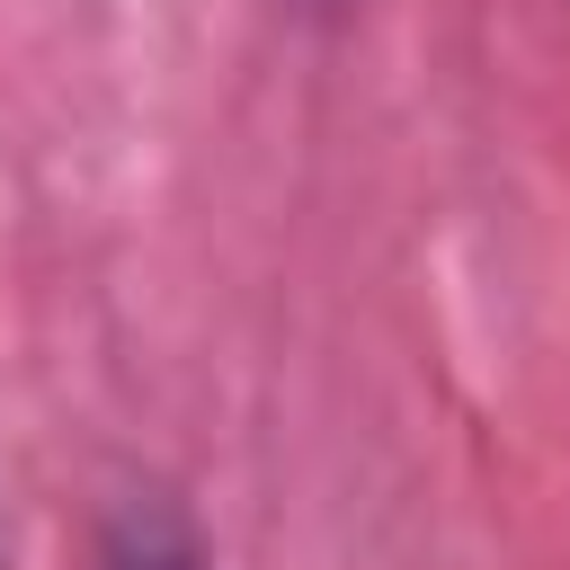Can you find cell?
<instances>
[{
	"label": "cell",
	"instance_id": "6da1fadb",
	"mask_svg": "<svg viewBox=\"0 0 570 570\" xmlns=\"http://www.w3.org/2000/svg\"><path fill=\"white\" fill-rule=\"evenodd\" d=\"M98 570H214L196 517L169 490H125L98 525Z\"/></svg>",
	"mask_w": 570,
	"mask_h": 570
},
{
	"label": "cell",
	"instance_id": "7a4b0ae2",
	"mask_svg": "<svg viewBox=\"0 0 570 570\" xmlns=\"http://www.w3.org/2000/svg\"><path fill=\"white\" fill-rule=\"evenodd\" d=\"M0 561H9V552H0Z\"/></svg>",
	"mask_w": 570,
	"mask_h": 570
}]
</instances>
